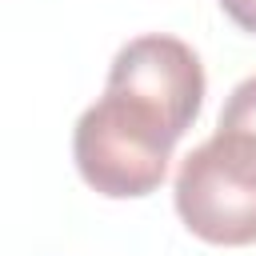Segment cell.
Segmentation results:
<instances>
[{
    "instance_id": "1",
    "label": "cell",
    "mask_w": 256,
    "mask_h": 256,
    "mask_svg": "<svg viewBox=\"0 0 256 256\" xmlns=\"http://www.w3.org/2000/svg\"><path fill=\"white\" fill-rule=\"evenodd\" d=\"M180 136L184 128L160 104L124 88H104V96L76 120L72 156L88 188L128 200L164 184Z\"/></svg>"
},
{
    "instance_id": "2",
    "label": "cell",
    "mask_w": 256,
    "mask_h": 256,
    "mask_svg": "<svg viewBox=\"0 0 256 256\" xmlns=\"http://www.w3.org/2000/svg\"><path fill=\"white\" fill-rule=\"evenodd\" d=\"M172 192L192 236L224 248L256 244V136L216 124L184 156Z\"/></svg>"
},
{
    "instance_id": "3",
    "label": "cell",
    "mask_w": 256,
    "mask_h": 256,
    "mask_svg": "<svg viewBox=\"0 0 256 256\" xmlns=\"http://www.w3.org/2000/svg\"><path fill=\"white\" fill-rule=\"evenodd\" d=\"M108 88H124L160 104L188 132L204 104V68H200V56L184 40L152 32V36L128 40L116 52L108 68Z\"/></svg>"
},
{
    "instance_id": "4",
    "label": "cell",
    "mask_w": 256,
    "mask_h": 256,
    "mask_svg": "<svg viewBox=\"0 0 256 256\" xmlns=\"http://www.w3.org/2000/svg\"><path fill=\"white\" fill-rule=\"evenodd\" d=\"M220 128H240V132H252L256 136V76L240 80L220 112Z\"/></svg>"
},
{
    "instance_id": "5",
    "label": "cell",
    "mask_w": 256,
    "mask_h": 256,
    "mask_svg": "<svg viewBox=\"0 0 256 256\" xmlns=\"http://www.w3.org/2000/svg\"><path fill=\"white\" fill-rule=\"evenodd\" d=\"M220 8L232 16V24H240L244 32L256 36V0H220Z\"/></svg>"
}]
</instances>
